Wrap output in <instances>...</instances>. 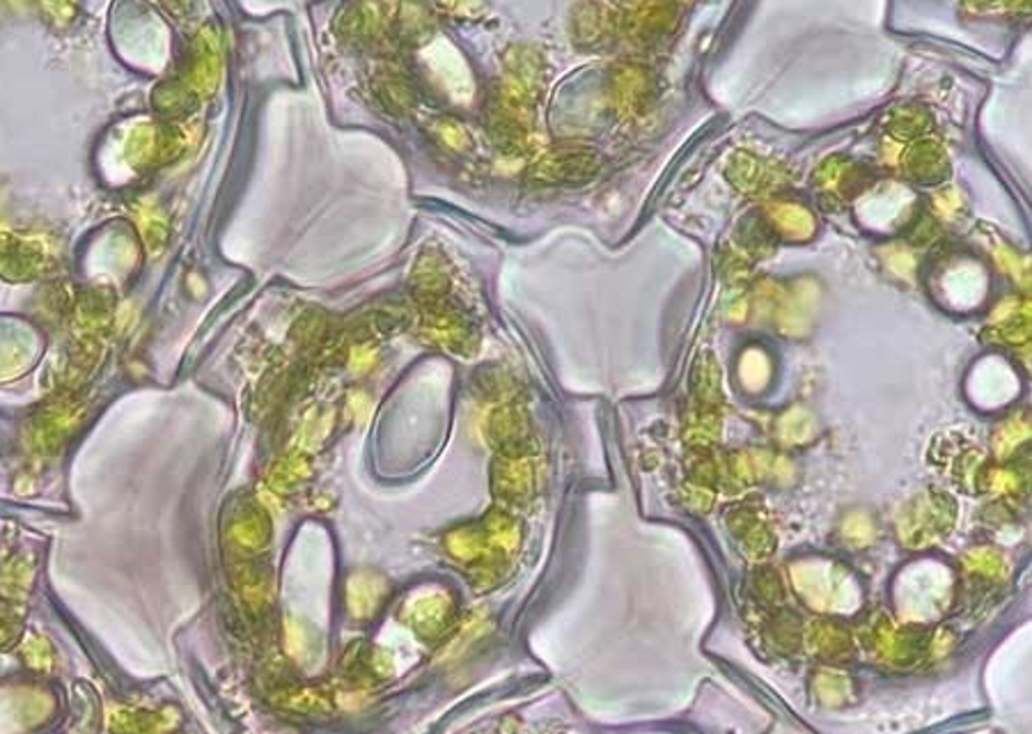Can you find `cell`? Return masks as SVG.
<instances>
[{"label":"cell","instance_id":"obj_1","mask_svg":"<svg viewBox=\"0 0 1032 734\" xmlns=\"http://www.w3.org/2000/svg\"><path fill=\"white\" fill-rule=\"evenodd\" d=\"M519 526L505 512H491L480 526H461L446 535V551L466 570L475 587L496 585L519 549Z\"/></svg>","mask_w":1032,"mask_h":734},{"label":"cell","instance_id":"obj_2","mask_svg":"<svg viewBox=\"0 0 1032 734\" xmlns=\"http://www.w3.org/2000/svg\"><path fill=\"white\" fill-rule=\"evenodd\" d=\"M421 333L432 345L459 354L471 356L478 349V331L450 299L444 297H423L421 308Z\"/></svg>","mask_w":1032,"mask_h":734},{"label":"cell","instance_id":"obj_3","mask_svg":"<svg viewBox=\"0 0 1032 734\" xmlns=\"http://www.w3.org/2000/svg\"><path fill=\"white\" fill-rule=\"evenodd\" d=\"M402 618L409 622V627L423 635V639H438L444 635L452 622H455V601L446 590H425V593H415L404 610Z\"/></svg>","mask_w":1032,"mask_h":734},{"label":"cell","instance_id":"obj_4","mask_svg":"<svg viewBox=\"0 0 1032 734\" xmlns=\"http://www.w3.org/2000/svg\"><path fill=\"white\" fill-rule=\"evenodd\" d=\"M535 489V463L524 448L501 450L494 463V492L505 503H524Z\"/></svg>","mask_w":1032,"mask_h":734},{"label":"cell","instance_id":"obj_5","mask_svg":"<svg viewBox=\"0 0 1032 734\" xmlns=\"http://www.w3.org/2000/svg\"><path fill=\"white\" fill-rule=\"evenodd\" d=\"M597 173V159L587 150H567L555 152L542 159L535 168L537 182L551 184H574L585 182Z\"/></svg>","mask_w":1032,"mask_h":734},{"label":"cell","instance_id":"obj_6","mask_svg":"<svg viewBox=\"0 0 1032 734\" xmlns=\"http://www.w3.org/2000/svg\"><path fill=\"white\" fill-rule=\"evenodd\" d=\"M388 597V583L379 574L360 572L347 583V606L356 620H370Z\"/></svg>","mask_w":1032,"mask_h":734},{"label":"cell","instance_id":"obj_7","mask_svg":"<svg viewBox=\"0 0 1032 734\" xmlns=\"http://www.w3.org/2000/svg\"><path fill=\"white\" fill-rule=\"evenodd\" d=\"M484 436L489 438V444L498 446V450L524 448L526 418L519 406L505 404L491 411L484 421Z\"/></svg>","mask_w":1032,"mask_h":734},{"label":"cell","instance_id":"obj_8","mask_svg":"<svg viewBox=\"0 0 1032 734\" xmlns=\"http://www.w3.org/2000/svg\"><path fill=\"white\" fill-rule=\"evenodd\" d=\"M413 280H415V287H417V297H421V299L423 297H444V294H448L450 276H448L444 255H438V253L421 255V260H417V264H415Z\"/></svg>","mask_w":1032,"mask_h":734},{"label":"cell","instance_id":"obj_9","mask_svg":"<svg viewBox=\"0 0 1032 734\" xmlns=\"http://www.w3.org/2000/svg\"><path fill=\"white\" fill-rule=\"evenodd\" d=\"M234 537L245 549L260 551L266 547L272 540V526H268L266 514L260 507H243L234 521Z\"/></svg>","mask_w":1032,"mask_h":734},{"label":"cell","instance_id":"obj_10","mask_svg":"<svg viewBox=\"0 0 1032 734\" xmlns=\"http://www.w3.org/2000/svg\"><path fill=\"white\" fill-rule=\"evenodd\" d=\"M773 226L788 237L803 239L813 232V218L796 205H780L773 209Z\"/></svg>","mask_w":1032,"mask_h":734},{"label":"cell","instance_id":"obj_11","mask_svg":"<svg viewBox=\"0 0 1032 734\" xmlns=\"http://www.w3.org/2000/svg\"><path fill=\"white\" fill-rule=\"evenodd\" d=\"M310 475V463L303 455H289L283 461L276 463V469L272 473V486L278 489V492H285V489L297 486L301 480Z\"/></svg>","mask_w":1032,"mask_h":734},{"label":"cell","instance_id":"obj_12","mask_svg":"<svg viewBox=\"0 0 1032 734\" xmlns=\"http://www.w3.org/2000/svg\"><path fill=\"white\" fill-rule=\"evenodd\" d=\"M329 429H331V418H329V415H314V413H312L310 418L303 423V427H301V444H303L306 448L319 446V444H322V440L326 438Z\"/></svg>","mask_w":1032,"mask_h":734},{"label":"cell","instance_id":"obj_13","mask_svg":"<svg viewBox=\"0 0 1032 734\" xmlns=\"http://www.w3.org/2000/svg\"><path fill=\"white\" fill-rule=\"evenodd\" d=\"M42 8L48 19L65 26V23L73 21V16H77L79 0H42Z\"/></svg>","mask_w":1032,"mask_h":734},{"label":"cell","instance_id":"obj_14","mask_svg":"<svg viewBox=\"0 0 1032 734\" xmlns=\"http://www.w3.org/2000/svg\"><path fill=\"white\" fill-rule=\"evenodd\" d=\"M377 360V352L367 345V342H358V345L352 349V367L356 372H367Z\"/></svg>","mask_w":1032,"mask_h":734},{"label":"cell","instance_id":"obj_15","mask_svg":"<svg viewBox=\"0 0 1032 734\" xmlns=\"http://www.w3.org/2000/svg\"><path fill=\"white\" fill-rule=\"evenodd\" d=\"M367 413H370V400H367L363 393H356L349 400V415L354 421H363Z\"/></svg>","mask_w":1032,"mask_h":734}]
</instances>
